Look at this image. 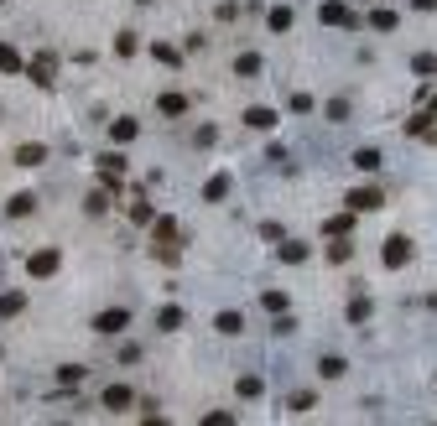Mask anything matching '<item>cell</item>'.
<instances>
[{
  "label": "cell",
  "instance_id": "1",
  "mask_svg": "<svg viewBox=\"0 0 437 426\" xmlns=\"http://www.w3.org/2000/svg\"><path fill=\"white\" fill-rule=\"evenodd\" d=\"M130 328V307H105L94 317V333H105V338H115V333H125Z\"/></svg>",
  "mask_w": 437,
  "mask_h": 426
},
{
  "label": "cell",
  "instance_id": "2",
  "mask_svg": "<svg viewBox=\"0 0 437 426\" xmlns=\"http://www.w3.org/2000/svg\"><path fill=\"white\" fill-rule=\"evenodd\" d=\"M99 177H105V188H109V192H120V182H125V156L105 151V156H99Z\"/></svg>",
  "mask_w": 437,
  "mask_h": 426
},
{
  "label": "cell",
  "instance_id": "3",
  "mask_svg": "<svg viewBox=\"0 0 437 426\" xmlns=\"http://www.w3.org/2000/svg\"><path fill=\"white\" fill-rule=\"evenodd\" d=\"M380 255H385V265H390V271H401V265L412 260V239H406V234H390Z\"/></svg>",
  "mask_w": 437,
  "mask_h": 426
},
{
  "label": "cell",
  "instance_id": "4",
  "mask_svg": "<svg viewBox=\"0 0 437 426\" xmlns=\"http://www.w3.org/2000/svg\"><path fill=\"white\" fill-rule=\"evenodd\" d=\"M349 208H354V213H380V208H385V192H380V188H354V192H349Z\"/></svg>",
  "mask_w": 437,
  "mask_h": 426
},
{
  "label": "cell",
  "instance_id": "5",
  "mask_svg": "<svg viewBox=\"0 0 437 426\" xmlns=\"http://www.w3.org/2000/svg\"><path fill=\"white\" fill-rule=\"evenodd\" d=\"M52 73H58V58H52V52H42V58H32V63H26V78H32L36 89H47V83H52Z\"/></svg>",
  "mask_w": 437,
  "mask_h": 426
},
{
  "label": "cell",
  "instance_id": "6",
  "mask_svg": "<svg viewBox=\"0 0 437 426\" xmlns=\"http://www.w3.org/2000/svg\"><path fill=\"white\" fill-rule=\"evenodd\" d=\"M99 401H105V411H115V416H125L130 405H136V390H130V385H109L105 395H99Z\"/></svg>",
  "mask_w": 437,
  "mask_h": 426
},
{
  "label": "cell",
  "instance_id": "7",
  "mask_svg": "<svg viewBox=\"0 0 437 426\" xmlns=\"http://www.w3.org/2000/svg\"><path fill=\"white\" fill-rule=\"evenodd\" d=\"M58 265H63V255H58V249H36L32 260H26V271H32L36 281H47V276L58 271Z\"/></svg>",
  "mask_w": 437,
  "mask_h": 426
},
{
  "label": "cell",
  "instance_id": "8",
  "mask_svg": "<svg viewBox=\"0 0 437 426\" xmlns=\"http://www.w3.org/2000/svg\"><path fill=\"white\" fill-rule=\"evenodd\" d=\"M318 16H323V26H349V21H354L343 0H323V5H318Z\"/></svg>",
  "mask_w": 437,
  "mask_h": 426
},
{
  "label": "cell",
  "instance_id": "9",
  "mask_svg": "<svg viewBox=\"0 0 437 426\" xmlns=\"http://www.w3.org/2000/svg\"><path fill=\"white\" fill-rule=\"evenodd\" d=\"M245 125H250V131H276V109H266V104L245 109Z\"/></svg>",
  "mask_w": 437,
  "mask_h": 426
},
{
  "label": "cell",
  "instance_id": "10",
  "mask_svg": "<svg viewBox=\"0 0 437 426\" xmlns=\"http://www.w3.org/2000/svg\"><path fill=\"white\" fill-rule=\"evenodd\" d=\"M42 161H47V146H36V141L16 146V166H42Z\"/></svg>",
  "mask_w": 437,
  "mask_h": 426
},
{
  "label": "cell",
  "instance_id": "11",
  "mask_svg": "<svg viewBox=\"0 0 437 426\" xmlns=\"http://www.w3.org/2000/svg\"><path fill=\"white\" fill-rule=\"evenodd\" d=\"M213 333H224V338H239V333H245V317H239V312H219V317H213Z\"/></svg>",
  "mask_w": 437,
  "mask_h": 426
},
{
  "label": "cell",
  "instance_id": "12",
  "mask_svg": "<svg viewBox=\"0 0 437 426\" xmlns=\"http://www.w3.org/2000/svg\"><path fill=\"white\" fill-rule=\"evenodd\" d=\"M224 198H229V172H219L203 182V203H224Z\"/></svg>",
  "mask_w": 437,
  "mask_h": 426
},
{
  "label": "cell",
  "instance_id": "13",
  "mask_svg": "<svg viewBox=\"0 0 437 426\" xmlns=\"http://www.w3.org/2000/svg\"><path fill=\"white\" fill-rule=\"evenodd\" d=\"M349 229H354V208H349V213H333L328 224H323V234H328V239H339V234H349Z\"/></svg>",
  "mask_w": 437,
  "mask_h": 426
},
{
  "label": "cell",
  "instance_id": "14",
  "mask_svg": "<svg viewBox=\"0 0 437 426\" xmlns=\"http://www.w3.org/2000/svg\"><path fill=\"white\" fill-rule=\"evenodd\" d=\"M151 229H156V245H172V239H178V218H172V213L151 218Z\"/></svg>",
  "mask_w": 437,
  "mask_h": 426
},
{
  "label": "cell",
  "instance_id": "15",
  "mask_svg": "<svg viewBox=\"0 0 437 426\" xmlns=\"http://www.w3.org/2000/svg\"><path fill=\"white\" fill-rule=\"evenodd\" d=\"M0 73H26V63H21V52L11 47V42H0Z\"/></svg>",
  "mask_w": 437,
  "mask_h": 426
},
{
  "label": "cell",
  "instance_id": "16",
  "mask_svg": "<svg viewBox=\"0 0 437 426\" xmlns=\"http://www.w3.org/2000/svg\"><path fill=\"white\" fill-rule=\"evenodd\" d=\"M156 109H162L167 120H178V115H188V99H182V94H162V99H156Z\"/></svg>",
  "mask_w": 437,
  "mask_h": 426
},
{
  "label": "cell",
  "instance_id": "17",
  "mask_svg": "<svg viewBox=\"0 0 437 426\" xmlns=\"http://www.w3.org/2000/svg\"><path fill=\"white\" fill-rule=\"evenodd\" d=\"M380 161H385V156H380L375 146H359V151H354V166H359V172H380Z\"/></svg>",
  "mask_w": 437,
  "mask_h": 426
},
{
  "label": "cell",
  "instance_id": "18",
  "mask_svg": "<svg viewBox=\"0 0 437 426\" xmlns=\"http://www.w3.org/2000/svg\"><path fill=\"white\" fill-rule=\"evenodd\" d=\"M235 390L245 395V401H260V395H266V379H260V374H245V379L235 385Z\"/></svg>",
  "mask_w": 437,
  "mask_h": 426
},
{
  "label": "cell",
  "instance_id": "19",
  "mask_svg": "<svg viewBox=\"0 0 437 426\" xmlns=\"http://www.w3.org/2000/svg\"><path fill=\"white\" fill-rule=\"evenodd\" d=\"M32 208H36V198H32V192H16V198L6 203V213H11V218H26Z\"/></svg>",
  "mask_w": 437,
  "mask_h": 426
},
{
  "label": "cell",
  "instance_id": "20",
  "mask_svg": "<svg viewBox=\"0 0 437 426\" xmlns=\"http://www.w3.org/2000/svg\"><path fill=\"white\" fill-rule=\"evenodd\" d=\"M156 328H162V333H178L182 328V307H162V312H156Z\"/></svg>",
  "mask_w": 437,
  "mask_h": 426
},
{
  "label": "cell",
  "instance_id": "21",
  "mask_svg": "<svg viewBox=\"0 0 437 426\" xmlns=\"http://www.w3.org/2000/svg\"><path fill=\"white\" fill-rule=\"evenodd\" d=\"M21 307H26V296H21V291H0V317H16Z\"/></svg>",
  "mask_w": 437,
  "mask_h": 426
},
{
  "label": "cell",
  "instance_id": "22",
  "mask_svg": "<svg viewBox=\"0 0 437 426\" xmlns=\"http://www.w3.org/2000/svg\"><path fill=\"white\" fill-rule=\"evenodd\" d=\"M136 131H141V125H136V120H130V115H125V120H115V125H109V135H115L120 146H125V141H136Z\"/></svg>",
  "mask_w": 437,
  "mask_h": 426
},
{
  "label": "cell",
  "instance_id": "23",
  "mask_svg": "<svg viewBox=\"0 0 437 426\" xmlns=\"http://www.w3.org/2000/svg\"><path fill=\"white\" fill-rule=\"evenodd\" d=\"M235 73H239V78H255V73H260V58H255V52H239V58H235Z\"/></svg>",
  "mask_w": 437,
  "mask_h": 426
},
{
  "label": "cell",
  "instance_id": "24",
  "mask_svg": "<svg viewBox=\"0 0 437 426\" xmlns=\"http://www.w3.org/2000/svg\"><path fill=\"white\" fill-rule=\"evenodd\" d=\"M83 208L94 213V218H99V213H109V188H99V192H89V198H83Z\"/></svg>",
  "mask_w": 437,
  "mask_h": 426
},
{
  "label": "cell",
  "instance_id": "25",
  "mask_svg": "<svg viewBox=\"0 0 437 426\" xmlns=\"http://www.w3.org/2000/svg\"><path fill=\"white\" fill-rule=\"evenodd\" d=\"M115 52H120V58H136V52H141V42H136V32H120V36H115Z\"/></svg>",
  "mask_w": 437,
  "mask_h": 426
},
{
  "label": "cell",
  "instance_id": "26",
  "mask_svg": "<svg viewBox=\"0 0 437 426\" xmlns=\"http://www.w3.org/2000/svg\"><path fill=\"white\" fill-rule=\"evenodd\" d=\"M281 260H286V265H302V260H308V245H297V239H286V245H281Z\"/></svg>",
  "mask_w": 437,
  "mask_h": 426
},
{
  "label": "cell",
  "instance_id": "27",
  "mask_svg": "<svg viewBox=\"0 0 437 426\" xmlns=\"http://www.w3.org/2000/svg\"><path fill=\"white\" fill-rule=\"evenodd\" d=\"M292 21H297L292 5H276V11H271V32H292Z\"/></svg>",
  "mask_w": 437,
  "mask_h": 426
},
{
  "label": "cell",
  "instance_id": "28",
  "mask_svg": "<svg viewBox=\"0 0 437 426\" xmlns=\"http://www.w3.org/2000/svg\"><path fill=\"white\" fill-rule=\"evenodd\" d=\"M151 58H162L167 68H178V63H182V52H178V47H167V42H151Z\"/></svg>",
  "mask_w": 437,
  "mask_h": 426
},
{
  "label": "cell",
  "instance_id": "29",
  "mask_svg": "<svg viewBox=\"0 0 437 426\" xmlns=\"http://www.w3.org/2000/svg\"><path fill=\"white\" fill-rule=\"evenodd\" d=\"M343 369H349V364H343L339 354H328V359H323V364H318V374H323V379H339Z\"/></svg>",
  "mask_w": 437,
  "mask_h": 426
},
{
  "label": "cell",
  "instance_id": "30",
  "mask_svg": "<svg viewBox=\"0 0 437 426\" xmlns=\"http://www.w3.org/2000/svg\"><path fill=\"white\" fill-rule=\"evenodd\" d=\"M286 411L292 416H302V411H312V390H297L292 401H286Z\"/></svg>",
  "mask_w": 437,
  "mask_h": 426
},
{
  "label": "cell",
  "instance_id": "31",
  "mask_svg": "<svg viewBox=\"0 0 437 426\" xmlns=\"http://www.w3.org/2000/svg\"><path fill=\"white\" fill-rule=\"evenodd\" d=\"M83 374H89L83 364H63V369H58V379H63V385H83Z\"/></svg>",
  "mask_w": 437,
  "mask_h": 426
},
{
  "label": "cell",
  "instance_id": "32",
  "mask_svg": "<svg viewBox=\"0 0 437 426\" xmlns=\"http://www.w3.org/2000/svg\"><path fill=\"white\" fill-rule=\"evenodd\" d=\"M260 307H266V312H286V291H266V296H260Z\"/></svg>",
  "mask_w": 437,
  "mask_h": 426
},
{
  "label": "cell",
  "instance_id": "33",
  "mask_svg": "<svg viewBox=\"0 0 437 426\" xmlns=\"http://www.w3.org/2000/svg\"><path fill=\"white\" fill-rule=\"evenodd\" d=\"M370 317V296H354V302H349V322H365Z\"/></svg>",
  "mask_w": 437,
  "mask_h": 426
},
{
  "label": "cell",
  "instance_id": "34",
  "mask_svg": "<svg viewBox=\"0 0 437 426\" xmlns=\"http://www.w3.org/2000/svg\"><path fill=\"white\" fill-rule=\"evenodd\" d=\"M370 26H375V32H396V11H375Z\"/></svg>",
  "mask_w": 437,
  "mask_h": 426
},
{
  "label": "cell",
  "instance_id": "35",
  "mask_svg": "<svg viewBox=\"0 0 437 426\" xmlns=\"http://www.w3.org/2000/svg\"><path fill=\"white\" fill-rule=\"evenodd\" d=\"M349 255H354V245H343V234H339V245H328V260H333V265H343Z\"/></svg>",
  "mask_w": 437,
  "mask_h": 426
},
{
  "label": "cell",
  "instance_id": "36",
  "mask_svg": "<svg viewBox=\"0 0 437 426\" xmlns=\"http://www.w3.org/2000/svg\"><path fill=\"white\" fill-rule=\"evenodd\" d=\"M130 218H136V224H151L156 213H151V203H130Z\"/></svg>",
  "mask_w": 437,
  "mask_h": 426
},
{
  "label": "cell",
  "instance_id": "37",
  "mask_svg": "<svg viewBox=\"0 0 437 426\" xmlns=\"http://www.w3.org/2000/svg\"><path fill=\"white\" fill-rule=\"evenodd\" d=\"M412 68H416V73H422V78H427V73H437V58H432V52H422V58H416Z\"/></svg>",
  "mask_w": 437,
  "mask_h": 426
},
{
  "label": "cell",
  "instance_id": "38",
  "mask_svg": "<svg viewBox=\"0 0 437 426\" xmlns=\"http://www.w3.org/2000/svg\"><path fill=\"white\" fill-rule=\"evenodd\" d=\"M349 115V99H328V120H343Z\"/></svg>",
  "mask_w": 437,
  "mask_h": 426
},
{
  "label": "cell",
  "instance_id": "39",
  "mask_svg": "<svg viewBox=\"0 0 437 426\" xmlns=\"http://www.w3.org/2000/svg\"><path fill=\"white\" fill-rule=\"evenodd\" d=\"M229 421H235L229 411H209V416H203V426H229Z\"/></svg>",
  "mask_w": 437,
  "mask_h": 426
},
{
  "label": "cell",
  "instance_id": "40",
  "mask_svg": "<svg viewBox=\"0 0 437 426\" xmlns=\"http://www.w3.org/2000/svg\"><path fill=\"white\" fill-rule=\"evenodd\" d=\"M141 5H151V0H141Z\"/></svg>",
  "mask_w": 437,
  "mask_h": 426
}]
</instances>
